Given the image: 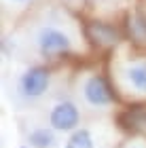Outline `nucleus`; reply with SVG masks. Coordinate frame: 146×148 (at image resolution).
I'll return each instance as SVG.
<instances>
[{"mask_svg": "<svg viewBox=\"0 0 146 148\" xmlns=\"http://www.w3.org/2000/svg\"><path fill=\"white\" fill-rule=\"evenodd\" d=\"M85 36L95 49H112L121 42V32L106 21H89L85 23Z\"/></svg>", "mask_w": 146, "mask_h": 148, "instance_id": "f257e3e1", "label": "nucleus"}, {"mask_svg": "<svg viewBox=\"0 0 146 148\" xmlns=\"http://www.w3.org/2000/svg\"><path fill=\"white\" fill-rule=\"evenodd\" d=\"M38 47L42 55H62L70 51V38L55 28H45L38 34Z\"/></svg>", "mask_w": 146, "mask_h": 148, "instance_id": "f03ea898", "label": "nucleus"}, {"mask_svg": "<svg viewBox=\"0 0 146 148\" xmlns=\"http://www.w3.org/2000/svg\"><path fill=\"white\" fill-rule=\"evenodd\" d=\"M78 108L72 102H59L55 108L51 110V125H53V129H57V131H70V129H74V127L78 125Z\"/></svg>", "mask_w": 146, "mask_h": 148, "instance_id": "7ed1b4c3", "label": "nucleus"}, {"mask_svg": "<svg viewBox=\"0 0 146 148\" xmlns=\"http://www.w3.org/2000/svg\"><path fill=\"white\" fill-rule=\"evenodd\" d=\"M85 97H87V102L93 104V106H106V104H110L112 99H114L108 80L104 76H99V74L91 76L87 83H85Z\"/></svg>", "mask_w": 146, "mask_h": 148, "instance_id": "20e7f679", "label": "nucleus"}, {"mask_svg": "<svg viewBox=\"0 0 146 148\" xmlns=\"http://www.w3.org/2000/svg\"><path fill=\"white\" fill-rule=\"evenodd\" d=\"M47 87H49V70L47 68L36 66V68H30L21 76V89H23L25 95H30V97L42 95V93L47 91Z\"/></svg>", "mask_w": 146, "mask_h": 148, "instance_id": "39448f33", "label": "nucleus"}, {"mask_svg": "<svg viewBox=\"0 0 146 148\" xmlns=\"http://www.w3.org/2000/svg\"><path fill=\"white\" fill-rule=\"evenodd\" d=\"M127 36L131 42L146 47V17L142 13L127 15Z\"/></svg>", "mask_w": 146, "mask_h": 148, "instance_id": "423d86ee", "label": "nucleus"}, {"mask_svg": "<svg viewBox=\"0 0 146 148\" xmlns=\"http://www.w3.org/2000/svg\"><path fill=\"white\" fill-rule=\"evenodd\" d=\"M121 123L129 129H142L146 127V106H131L121 116Z\"/></svg>", "mask_w": 146, "mask_h": 148, "instance_id": "0eeeda50", "label": "nucleus"}, {"mask_svg": "<svg viewBox=\"0 0 146 148\" xmlns=\"http://www.w3.org/2000/svg\"><path fill=\"white\" fill-rule=\"evenodd\" d=\"M30 146L34 148H53L55 146V136L49 129H36L30 133Z\"/></svg>", "mask_w": 146, "mask_h": 148, "instance_id": "6e6552de", "label": "nucleus"}, {"mask_svg": "<svg viewBox=\"0 0 146 148\" xmlns=\"http://www.w3.org/2000/svg\"><path fill=\"white\" fill-rule=\"evenodd\" d=\"M66 148H93V138L87 129H76L70 136Z\"/></svg>", "mask_w": 146, "mask_h": 148, "instance_id": "1a4fd4ad", "label": "nucleus"}, {"mask_svg": "<svg viewBox=\"0 0 146 148\" xmlns=\"http://www.w3.org/2000/svg\"><path fill=\"white\" fill-rule=\"evenodd\" d=\"M127 76H129L131 85H134L136 89L146 91V64H140V66H134V68H129Z\"/></svg>", "mask_w": 146, "mask_h": 148, "instance_id": "9d476101", "label": "nucleus"}, {"mask_svg": "<svg viewBox=\"0 0 146 148\" xmlns=\"http://www.w3.org/2000/svg\"><path fill=\"white\" fill-rule=\"evenodd\" d=\"M19 2H25V0H19Z\"/></svg>", "mask_w": 146, "mask_h": 148, "instance_id": "9b49d317", "label": "nucleus"}]
</instances>
